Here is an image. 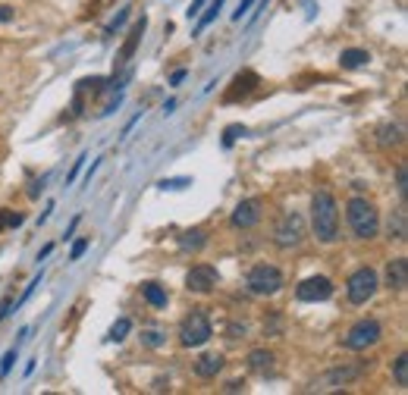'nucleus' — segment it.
I'll list each match as a JSON object with an SVG mask.
<instances>
[{"instance_id":"7c9ffc66","label":"nucleus","mask_w":408,"mask_h":395,"mask_svg":"<svg viewBox=\"0 0 408 395\" xmlns=\"http://www.w3.org/2000/svg\"><path fill=\"white\" fill-rule=\"evenodd\" d=\"M126 19H129V10H123V13H119V16H116V19H113V22H110V25H107V35H113V31H116V29H119V25H123V22H126Z\"/></svg>"},{"instance_id":"7ed1b4c3","label":"nucleus","mask_w":408,"mask_h":395,"mask_svg":"<svg viewBox=\"0 0 408 395\" xmlns=\"http://www.w3.org/2000/svg\"><path fill=\"white\" fill-rule=\"evenodd\" d=\"M211 336H213V326H211V320H207L204 311H192L179 323V339H182V345H188V348L204 345Z\"/></svg>"},{"instance_id":"9b49d317","label":"nucleus","mask_w":408,"mask_h":395,"mask_svg":"<svg viewBox=\"0 0 408 395\" xmlns=\"http://www.w3.org/2000/svg\"><path fill=\"white\" fill-rule=\"evenodd\" d=\"M257 219H261V201L257 198L242 201V204L232 210V226H239V229H251Z\"/></svg>"},{"instance_id":"2eb2a0df","label":"nucleus","mask_w":408,"mask_h":395,"mask_svg":"<svg viewBox=\"0 0 408 395\" xmlns=\"http://www.w3.org/2000/svg\"><path fill=\"white\" fill-rule=\"evenodd\" d=\"M368 60H370V54L368 50H358V47L342 50V56H339L342 69H361V66H368Z\"/></svg>"},{"instance_id":"bb28decb","label":"nucleus","mask_w":408,"mask_h":395,"mask_svg":"<svg viewBox=\"0 0 408 395\" xmlns=\"http://www.w3.org/2000/svg\"><path fill=\"white\" fill-rule=\"evenodd\" d=\"M239 135H245V125H229V129L223 132V148H229V144L236 141Z\"/></svg>"},{"instance_id":"72a5a7b5","label":"nucleus","mask_w":408,"mask_h":395,"mask_svg":"<svg viewBox=\"0 0 408 395\" xmlns=\"http://www.w3.org/2000/svg\"><path fill=\"white\" fill-rule=\"evenodd\" d=\"M251 3H255V0H242V3H239V10L232 13V19H242V16H245V10H248Z\"/></svg>"},{"instance_id":"473e14b6","label":"nucleus","mask_w":408,"mask_h":395,"mask_svg":"<svg viewBox=\"0 0 408 395\" xmlns=\"http://www.w3.org/2000/svg\"><path fill=\"white\" fill-rule=\"evenodd\" d=\"M82 160H85V157H79V160H75V163H73V169H69L66 182H75V176H79V169H82Z\"/></svg>"},{"instance_id":"2f4dec72","label":"nucleus","mask_w":408,"mask_h":395,"mask_svg":"<svg viewBox=\"0 0 408 395\" xmlns=\"http://www.w3.org/2000/svg\"><path fill=\"white\" fill-rule=\"evenodd\" d=\"M13 361H16V351H6V355H3V364H0V373H10Z\"/></svg>"},{"instance_id":"9d476101","label":"nucleus","mask_w":408,"mask_h":395,"mask_svg":"<svg viewBox=\"0 0 408 395\" xmlns=\"http://www.w3.org/2000/svg\"><path fill=\"white\" fill-rule=\"evenodd\" d=\"M355 376H361V367H336V370H330L326 376L314 380V382H311V392H326V389H339V386H345V382H352Z\"/></svg>"},{"instance_id":"6e6552de","label":"nucleus","mask_w":408,"mask_h":395,"mask_svg":"<svg viewBox=\"0 0 408 395\" xmlns=\"http://www.w3.org/2000/svg\"><path fill=\"white\" fill-rule=\"evenodd\" d=\"M213 286H217V270H213L211 263H198V267L188 270V276H186V288H188V292L204 295V292H211Z\"/></svg>"},{"instance_id":"cd10ccee","label":"nucleus","mask_w":408,"mask_h":395,"mask_svg":"<svg viewBox=\"0 0 408 395\" xmlns=\"http://www.w3.org/2000/svg\"><path fill=\"white\" fill-rule=\"evenodd\" d=\"M186 185H192V179H163L160 182L163 192H167V188H169V192H176V188H186Z\"/></svg>"},{"instance_id":"a878e982","label":"nucleus","mask_w":408,"mask_h":395,"mask_svg":"<svg viewBox=\"0 0 408 395\" xmlns=\"http://www.w3.org/2000/svg\"><path fill=\"white\" fill-rule=\"evenodd\" d=\"M19 223H22V213L0 210V229H3V226H19Z\"/></svg>"},{"instance_id":"20e7f679","label":"nucleus","mask_w":408,"mask_h":395,"mask_svg":"<svg viewBox=\"0 0 408 395\" xmlns=\"http://www.w3.org/2000/svg\"><path fill=\"white\" fill-rule=\"evenodd\" d=\"M377 342H380V323H377V320H358L342 339V345L352 351H364Z\"/></svg>"},{"instance_id":"f8f14e48","label":"nucleus","mask_w":408,"mask_h":395,"mask_svg":"<svg viewBox=\"0 0 408 395\" xmlns=\"http://www.w3.org/2000/svg\"><path fill=\"white\" fill-rule=\"evenodd\" d=\"M386 282H389V288H393V292H405V286H408V261H405V257L389 261Z\"/></svg>"},{"instance_id":"e433bc0d","label":"nucleus","mask_w":408,"mask_h":395,"mask_svg":"<svg viewBox=\"0 0 408 395\" xmlns=\"http://www.w3.org/2000/svg\"><path fill=\"white\" fill-rule=\"evenodd\" d=\"M182 79H186V69H176V72L173 75H169V82H173V85H179V82Z\"/></svg>"},{"instance_id":"c9c22d12","label":"nucleus","mask_w":408,"mask_h":395,"mask_svg":"<svg viewBox=\"0 0 408 395\" xmlns=\"http://www.w3.org/2000/svg\"><path fill=\"white\" fill-rule=\"evenodd\" d=\"M13 19V6H0V22H10Z\"/></svg>"},{"instance_id":"5701e85b","label":"nucleus","mask_w":408,"mask_h":395,"mask_svg":"<svg viewBox=\"0 0 408 395\" xmlns=\"http://www.w3.org/2000/svg\"><path fill=\"white\" fill-rule=\"evenodd\" d=\"M395 382H399V386H408V355L395 357Z\"/></svg>"},{"instance_id":"f704fd0d","label":"nucleus","mask_w":408,"mask_h":395,"mask_svg":"<svg viewBox=\"0 0 408 395\" xmlns=\"http://www.w3.org/2000/svg\"><path fill=\"white\" fill-rule=\"evenodd\" d=\"M201 6H204V0H192V6H188V19H192V16H198V10H201Z\"/></svg>"},{"instance_id":"0eeeda50","label":"nucleus","mask_w":408,"mask_h":395,"mask_svg":"<svg viewBox=\"0 0 408 395\" xmlns=\"http://www.w3.org/2000/svg\"><path fill=\"white\" fill-rule=\"evenodd\" d=\"M333 295V282L326 276H311L295 288V298L299 301H326Z\"/></svg>"},{"instance_id":"aec40b11","label":"nucleus","mask_w":408,"mask_h":395,"mask_svg":"<svg viewBox=\"0 0 408 395\" xmlns=\"http://www.w3.org/2000/svg\"><path fill=\"white\" fill-rule=\"evenodd\" d=\"M255 82H257V75H255V72H242V75H239V79H236V85H239V88H232V91L226 94V100H236V98H239V91H242V94H248Z\"/></svg>"},{"instance_id":"6ab92c4d","label":"nucleus","mask_w":408,"mask_h":395,"mask_svg":"<svg viewBox=\"0 0 408 395\" xmlns=\"http://www.w3.org/2000/svg\"><path fill=\"white\" fill-rule=\"evenodd\" d=\"M377 135H380V138H377V141H380L383 144V148H389V144H402V129H399V125H380V132H377Z\"/></svg>"},{"instance_id":"dca6fc26","label":"nucleus","mask_w":408,"mask_h":395,"mask_svg":"<svg viewBox=\"0 0 408 395\" xmlns=\"http://www.w3.org/2000/svg\"><path fill=\"white\" fill-rule=\"evenodd\" d=\"M204 242H207L204 229H188V232H182V235H179V245H182L186 251H198V248H204Z\"/></svg>"},{"instance_id":"f257e3e1","label":"nucleus","mask_w":408,"mask_h":395,"mask_svg":"<svg viewBox=\"0 0 408 395\" xmlns=\"http://www.w3.org/2000/svg\"><path fill=\"white\" fill-rule=\"evenodd\" d=\"M311 223H314V235L320 242H336L339 238V207L336 198L330 192H317L311 201Z\"/></svg>"},{"instance_id":"4468645a","label":"nucleus","mask_w":408,"mask_h":395,"mask_svg":"<svg viewBox=\"0 0 408 395\" xmlns=\"http://www.w3.org/2000/svg\"><path fill=\"white\" fill-rule=\"evenodd\" d=\"M220 370H223V355H204V357H198V364H195V373L204 376V380L217 376Z\"/></svg>"},{"instance_id":"39448f33","label":"nucleus","mask_w":408,"mask_h":395,"mask_svg":"<svg viewBox=\"0 0 408 395\" xmlns=\"http://www.w3.org/2000/svg\"><path fill=\"white\" fill-rule=\"evenodd\" d=\"M248 288L255 295H273L282 288V273L270 263H257L255 270L248 273Z\"/></svg>"},{"instance_id":"393cba45","label":"nucleus","mask_w":408,"mask_h":395,"mask_svg":"<svg viewBox=\"0 0 408 395\" xmlns=\"http://www.w3.org/2000/svg\"><path fill=\"white\" fill-rule=\"evenodd\" d=\"M142 342L148 345V348H160L163 345V336L157 330H148V332H142Z\"/></svg>"},{"instance_id":"423d86ee","label":"nucleus","mask_w":408,"mask_h":395,"mask_svg":"<svg viewBox=\"0 0 408 395\" xmlns=\"http://www.w3.org/2000/svg\"><path fill=\"white\" fill-rule=\"evenodd\" d=\"M377 292V273L370 267H361L349 276V301L352 304H364L368 298H374Z\"/></svg>"},{"instance_id":"c756f323","label":"nucleus","mask_w":408,"mask_h":395,"mask_svg":"<svg viewBox=\"0 0 408 395\" xmlns=\"http://www.w3.org/2000/svg\"><path fill=\"white\" fill-rule=\"evenodd\" d=\"M395 182H399V194L405 198L408 192V176H405V166H399V173H395Z\"/></svg>"},{"instance_id":"4c0bfd02","label":"nucleus","mask_w":408,"mask_h":395,"mask_svg":"<svg viewBox=\"0 0 408 395\" xmlns=\"http://www.w3.org/2000/svg\"><path fill=\"white\" fill-rule=\"evenodd\" d=\"M245 382H239V380H232V382H226V392H239Z\"/></svg>"},{"instance_id":"412c9836","label":"nucleus","mask_w":408,"mask_h":395,"mask_svg":"<svg viewBox=\"0 0 408 395\" xmlns=\"http://www.w3.org/2000/svg\"><path fill=\"white\" fill-rule=\"evenodd\" d=\"M129 330H132V323H129L126 317H119L116 323L110 326V336H107V339H110V342H123V339L129 336Z\"/></svg>"},{"instance_id":"a211bd4d","label":"nucleus","mask_w":408,"mask_h":395,"mask_svg":"<svg viewBox=\"0 0 408 395\" xmlns=\"http://www.w3.org/2000/svg\"><path fill=\"white\" fill-rule=\"evenodd\" d=\"M142 292H144V298H148V304H154V307H167V292H163V288L157 286V282H144Z\"/></svg>"},{"instance_id":"c85d7f7f","label":"nucleus","mask_w":408,"mask_h":395,"mask_svg":"<svg viewBox=\"0 0 408 395\" xmlns=\"http://www.w3.org/2000/svg\"><path fill=\"white\" fill-rule=\"evenodd\" d=\"M88 245H91V242H88V238H82V242H75V245H73V251H69V261H79V257L88 251Z\"/></svg>"},{"instance_id":"1a4fd4ad","label":"nucleus","mask_w":408,"mask_h":395,"mask_svg":"<svg viewBox=\"0 0 408 395\" xmlns=\"http://www.w3.org/2000/svg\"><path fill=\"white\" fill-rule=\"evenodd\" d=\"M273 238H276L280 248H292V245H299L301 242V217L299 213H286V217L280 219V226H276Z\"/></svg>"},{"instance_id":"f03ea898","label":"nucleus","mask_w":408,"mask_h":395,"mask_svg":"<svg viewBox=\"0 0 408 395\" xmlns=\"http://www.w3.org/2000/svg\"><path fill=\"white\" fill-rule=\"evenodd\" d=\"M349 226L358 238H374L380 229V217H377V207L368 198H352L349 201Z\"/></svg>"},{"instance_id":"ddd939ff","label":"nucleus","mask_w":408,"mask_h":395,"mask_svg":"<svg viewBox=\"0 0 408 395\" xmlns=\"http://www.w3.org/2000/svg\"><path fill=\"white\" fill-rule=\"evenodd\" d=\"M144 25H148V19H138L135 25H132V31H129V38H126V44H123V50H119V60H116V69L119 66H126V63L132 60V54H135V47H138V41H142V35H144Z\"/></svg>"},{"instance_id":"4be33fe9","label":"nucleus","mask_w":408,"mask_h":395,"mask_svg":"<svg viewBox=\"0 0 408 395\" xmlns=\"http://www.w3.org/2000/svg\"><path fill=\"white\" fill-rule=\"evenodd\" d=\"M220 6H223V0H213V3H211V10H207V16H201V19H198V25H195V35H198V31H204L207 25H211L213 19H217Z\"/></svg>"},{"instance_id":"f3484780","label":"nucleus","mask_w":408,"mask_h":395,"mask_svg":"<svg viewBox=\"0 0 408 395\" xmlns=\"http://www.w3.org/2000/svg\"><path fill=\"white\" fill-rule=\"evenodd\" d=\"M248 364H251V370H257V373H270V370H273V355H270V351H251Z\"/></svg>"},{"instance_id":"b1692460","label":"nucleus","mask_w":408,"mask_h":395,"mask_svg":"<svg viewBox=\"0 0 408 395\" xmlns=\"http://www.w3.org/2000/svg\"><path fill=\"white\" fill-rule=\"evenodd\" d=\"M389 238H405V213H395V219H389Z\"/></svg>"}]
</instances>
